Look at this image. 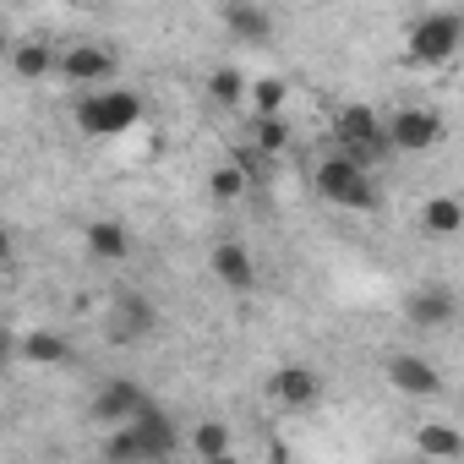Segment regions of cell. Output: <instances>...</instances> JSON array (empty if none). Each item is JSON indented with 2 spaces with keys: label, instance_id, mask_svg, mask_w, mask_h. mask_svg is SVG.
I'll return each mask as SVG.
<instances>
[{
  "label": "cell",
  "instance_id": "cell-1",
  "mask_svg": "<svg viewBox=\"0 0 464 464\" xmlns=\"http://www.w3.org/2000/svg\"><path fill=\"white\" fill-rule=\"evenodd\" d=\"M180 448V431H175V420L148 399L131 420H121L110 437H104V459H115V464H148V459H169Z\"/></svg>",
  "mask_w": 464,
  "mask_h": 464
},
{
  "label": "cell",
  "instance_id": "cell-2",
  "mask_svg": "<svg viewBox=\"0 0 464 464\" xmlns=\"http://www.w3.org/2000/svg\"><path fill=\"white\" fill-rule=\"evenodd\" d=\"M334 142H339V153H350L355 164H377L382 153H393V142H388V121L372 110V104H350V110H339L334 115Z\"/></svg>",
  "mask_w": 464,
  "mask_h": 464
},
{
  "label": "cell",
  "instance_id": "cell-3",
  "mask_svg": "<svg viewBox=\"0 0 464 464\" xmlns=\"http://www.w3.org/2000/svg\"><path fill=\"white\" fill-rule=\"evenodd\" d=\"M317 191L339 208H355V213H372L377 208V186L366 175V164H355L350 153H328L317 164Z\"/></svg>",
  "mask_w": 464,
  "mask_h": 464
},
{
  "label": "cell",
  "instance_id": "cell-4",
  "mask_svg": "<svg viewBox=\"0 0 464 464\" xmlns=\"http://www.w3.org/2000/svg\"><path fill=\"white\" fill-rule=\"evenodd\" d=\"M464 44V17L459 12H426L410 23V61L420 66H448Z\"/></svg>",
  "mask_w": 464,
  "mask_h": 464
},
{
  "label": "cell",
  "instance_id": "cell-5",
  "mask_svg": "<svg viewBox=\"0 0 464 464\" xmlns=\"http://www.w3.org/2000/svg\"><path fill=\"white\" fill-rule=\"evenodd\" d=\"M137 121H142V99L126 93V88H115V93H88V99L77 104V126H82L88 137H121V131H131Z\"/></svg>",
  "mask_w": 464,
  "mask_h": 464
},
{
  "label": "cell",
  "instance_id": "cell-6",
  "mask_svg": "<svg viewBox=\"0 0 464 464\" xmlns=\"http://www.w3.org/2000/svg\"><path fill=\"white\" fill-rule=\"evenodd\" d=\"M153 334H159V306L142 290H121L110 301V317H104V339L126 350V344H148Z\"/></svg>",
  "mask_w": 464,
  "mask_h": 464
},
{
  "label": "cell",
  "instance_id": "cell-7",
  "mask_svg": "<svg viewBox=\"0 0 464 464\" xmlns=\"http://www.w3.org/2000/svg\"><path fill=\"white\" fill-rule=\"evenodd\" d=\"M442 115H431V110H420V104H404V110H393L388 115V142H393V153H426V148H437L442 142Z\"/></svg>",
  "mask_w": 464,
  "mask_h": 464
},
{
  "label": "cell",
  "instance_id": "cell-8",
  "mask_svg": "<svg viewBox=\"0 0 464 464\" xmlns=\"http://www.w3.org/2000/svg\"><path fill=\"white\" fill-rule=\"evenodd\" d=\"M453 317H459V301H453L448 285H420V290L404 295V323L420 328V334H437V328H448Z\"/></svg>",
  "mask_w": 464,
  "mask_h": 464
},
{
  "label": "cell",
  "instance_id": "cell-9",
  "mask_svg": "<svg viewBox=\"0 0 464 464\" xmlns=\"http://www.w3.org/2000/svg\"><path fill=\"white\" fill-rule=\"evenodd\" d=\"M382 372H388V382H393V388H399L404 399H437V393H442V372H437V366H431L426 355L393 350Z\"/></svg>",
  "mask_w": 464,
  "mask_h": 464
},
{
  "label": "cell",
  "instance_id": "cell-10",
  "mask_svg": "<svg viewBox=\"0 0 464 464\" xmlns=\"http://www.w3.org/2000/svg\"><path fill=\"white\" fill-rule=\"evenodd\" d=\"M142 404H148V393H142L137 377H104L99 393H93V404H88V415L104 420V426H121V420H131Z\"/></svg>",
  "mask_w": 464,
  "mask_h": 464
},
{
  "label": "cell",
  "instance_id": "cell-11",
  "mask_svg": "<svg viewBox=\"0 0 464 464\" xmlns=\"http://www.w3.org/2000/svg\"><path fill=\"white\" fill-rule=\"evenodd\" d=\"M268 393H274V404H285V410H312V404L323 399V377H317L312 366H279V372L268 377Z\"/></svg>",
  "mask_w": 464,
  "mask_h": 464
},
{
  "label": "cell",
  "instance_id": "cell-12",
  "mask_svg": "<svg viewBox=\"0 0 464 464\" xmlns=\"http://www.w3.org/2000/svg\"><path fill=\"white\" fill-rule=\"evenodd\" d=\"M208 268H213V279H218L224 290H236V295H246V290L257 285V263H252V252H246L241 241H218L213 257H208Z\"/></svg>",
  "mask_w": 464,
  "mask_h": 464
},
{
  "label": "cell",
  "instance_id": "cell-13",
  "mask_svg": "<svg viewBox=\"0 0 464 464\" xmlns=\"http://www.w3.org/2000/svg\"><path fill=\"white\" fill-rule=\"evenodd\" d=\"M110 72H115V55H110V50H99V44H77V50H66V55H61V77H66V82H77V88L104 82Z\"/></svg>",
  "mask_w": 464,
  "mask_h": 464
},
{
  "label": "cell",
  "instance_id": "cell-14",
  "mask_svg": "<svg viewBox=\"0 0 464 464\" xmlns=\"http://www.w3.org/2000/svg\"><path fill=\"white\" fill-rule=\"evenodd\" d=\"M82 241H88V252H93L99 263H121V257H131V229H126L121 218H93V224L82 229Z\"/></svg>",
  "mask_w": 464,
  "mask_h": 464
},
{
  "label": "cell",
  "instance_id": "cell-15",
  "mask_svg": "<svg viewBox=\"0 0 464 464\" xmlns=\"http://www.w3.org/2000/svg\"><path fill=\"white\" fill-rule=\"evenodd\" d=\"M224 28L236 34L241 44H263L274 34V17L257 6V0H229V6H224Z\"/></svg>",
  "mask_w": 464,
  "mask_h": 464
},
{
  "label": "cell",
  "instance_id": "cell-16",
  "mask_svg": "<svg viewBox=\"0 0 464 464\" xmlns=\"http://www.w3.org/2000/svg\"><path fill=\"white\" fill-rule=\"evenodd\" d=\"M12 72H17L23 82H39V77L61 72V55H55L44 39H28V44H17V50H12Z\"/></svg>",
  "mask_w": 464,
  "mask_h": 464
},
{
  "label": "cell",
  "instance_id": "cell-17",
  "mask_svg": "<svg viewBox=\"0 0 464 464\" xmlns=\"http://www.w3.org/2000/svg\"><path fill=\"white\" fill-rule=\"evenodd\" d=\"M17 355H23L28 366H66V361H72V344H66L61 334H50V328H39V334H23V344H17Z\"/></svg>",
  "mask_w": 464,
  "mask_h": 464
},
{
  "label": "cell",
  "instance_id": "cell-18",
  "mask_svg": "<svg viewBox=\"0 0 464 464\" xmlns=\"http://www.w3.org/2000/svg\"><path fill=\"white\" fill-rule=\"evenodd\" d=\"M420 229H426V236H459V229H464V202L459 197H431L420 208Z\"/></svg>",
  "mask_w": 464,
  "mask_h": 464
},
{
  "label": "cell",
  "instance_id": "cell-19",
  "mask_svg": "<svg viewBox=\"0 0 464 464\" xmlns=\"http://www.w3.org/2000/svg\"><path fill=\"white\" fill-rule=\"evenodd\" d=\"M415 453H426V459H464V431L431 420V426L415 431Z\"/></svg>",
  "mask_w": 464,
  "mask_h": 464
},
{
  "label": "cell",
  "instance_id": "cell-20",
  "mask_svg": "<svg viewBox=\"0 0 464 464\" xmlns=\"http://www.w3.org/2000/svg\"><path fill=\"white\" fill-rule=\"evenodd\" d=\"M191 453H197V459H229V453H236V437H229L224 420H197V431H191Z\"/></svg>",
  "mask_w": 464,
  "mask_h": 464
},
{
  "label": "cell",
  "instance_id": "cell-21",
  "mask_svg": "<svg viewBox=\"0 0 464 464\" xmlns=\"http://www.w3.org/2000/svg\"><path fill=\"white\" fill-rule=\"evenodd\" d=\"M246 186H252V175L229 159V164H218L213 175H208V191H213V202H241L246 197Z\"/></svg>",
  "mask_w": 464,
  "mask_h": 464
},
{
  "label": "cell",
  "instance_id": "cell-22",
  "mask_svg": "<svg viewBox=\"0 0 464 464\" xmlns=\"http://www.w3.org/2000/svg\"><path fill=\"white\" fill-rule=\"evenodd\" d=\"M208 99H213L218 110H236V104L246 99V82H241V72H229V66H218V72L208 77Z\"/></svg>",
  "mask_w": 464,
  "mask_h": 464
},
{
  "label": "cell",
  "instance_id": "cell-23",
  "mask_svg": "<svg viewBox=\"0 0 464 464\" xmlns=\"http://www.w3.org/2000/svg\"><path fill=\"white\" fill-rule=\"evenodd\" d=\"M252 142H257L263 153H285V148H290L285 115H252Z\"/></svg>",
  "mask_w": 464,
  "mask_h": 464
},
{
  "label": "cell",
  "instance_id": "cell-24",
  "mask_svg": "<svg viewBox=\"0 0 464 464\" xmlns=\"http://www.w3.org/2000/svg\"><path fill=\"white\" fill-rule=\"evenodd\" d=\"M252 110H257V115H285V82H279V77L252 82Z\"/></svg>",
  "mask_w": 464,
  "mask_h": 464
}]
</instances>
